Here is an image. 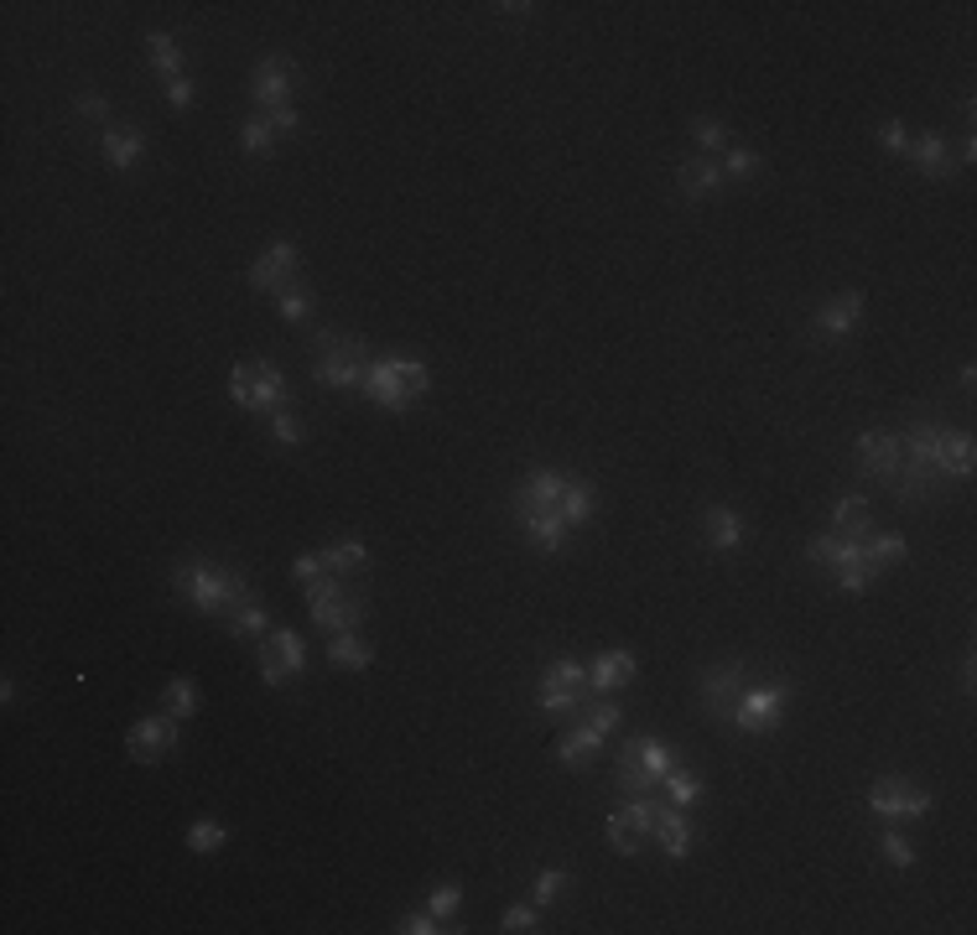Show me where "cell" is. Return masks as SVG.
Here are the masks:
<instances>
[{
    "mask_svg": "<svg viewBox=\"0 0 977 935\" xmlns=\"http://www.w3.org/2000/svg\"><path fill=\"white\" fill-rule=\"evenodd\" d=\"M172 588L182 593V603H193V608L208 618H229L245 597H255L250 582H245L235 567H219V561H203V557L178 561V567H172Z\"/></svg>",
    "mask_w": 977,
    "mask_h": 935,
    "instance_id": "obj_1",
    "label": "cell"
},
{
    "mask_svg": "<svg viewBox=\"0 0 977 935\" xmlns=\"http://www.w3.org/2000/svg\"><path fill=\"white\" fill-rule=\"evenodd\" d=\"M360 390L375 400V406H385V411H411V406L432 390V369H427L421 358L379 354V358H370Z\"/></svg>",
    "mask_w": 977,
    "mask_h": 935,
    "instance_id": "obj_2",
    "label": "cell"
},
{
    "mask_svg": "<svg viewBox=\"0 0 977 935\" xmlns=\"http://www.w3.org/2000/svg\"><path fill=\"white\" fill-rule=\"evenodd\" d=\"M229 400L240 406V411H255V417H276L292 406V385L281 375V364L271 358H245L229 369Z\"/></svg>",
    "mask_w": 977,
    "mask_h": 935,
    "instance_id": "obj_3",
    "label": "cell"
},
{
    "mask_svg": "<svg viewBox=\"0 0 977 935\" xmlns=\"http://www.w3.org/2000/svg\"><path fill=\"white\" fill-rule=\"evenodd\" d=\"M364 369H370V349H364V339L339 333V328H322L318 354H313V379L328 385V390H360Z\"/></svg>",
    "mask_w": 977,
    "mask_h": 935,
    "instance_id": "obj_4",
    "label": "cell"
},
{
    "mask_svg": "<svg viewBox=\"0 0 977 935\" xmlns=\"http://www.w3.org/2000/svg\"><path fill=\"white\" fill-rule=\"evenodd\" d=\"M307 614H313V624L328 629V635H349V629H360L364 618H370V597L354 593V588L343 578H333V572H322L318 582H307Z\"/></svg>",
    "mask_w": 977,
    "mask_h": 935,
    "instance_id": "obj_5",
    "label": "cell"
},
{
    "mask_svg": "<svg viewBox=\"0 0 977 935\" xmlns=\"http://www.w3.org/2000/svg\"><path fill=\"white\" fill-rule=\"evenodd\" d=\"M536 702L546 707V712H557V717H582V712H588V702H593L588 665L572 660V655L552 660V665L536 676Z\"/></svg>",
    "mask_w": 977,
    "mask_h": 935,
    "instance_id": "obj_6",
    "label": "cell"
},
{
    "mask_svg": "<svg viewBox=\"0 0 977 935\" xmlns=\"http://www.w3.org/2000/svg\"><path fill=\"white\" fill-rule=\"evenodd\" d=\"M785 707H791V681H764V686H749V692L738 697L734 722H728V728H738V733H749V738H764V733H775L780 722H785Z\"/></svg>",
    "mask_w": 977,
    "mask_h": 935,
    "instance_id": "obj_7",
    "label": "cell"
},
{
    "mask_svg": "<svg viewBox=\"0 0 977 935\" xmlns=\"http://www.w3.org/2000/svg\"><path fill=\"white\" fill-rule=\"evenodd\" d=\"M749 671H743V660H718V665H707L697 676V702H702V712L713 717V722H734V707H738V697L749 692Z\"/></svg>",
    "mask_w": 977,
    "mask_h": 935,
    "instance_id": "obj_8",
    "label": "cell"
},
{
    "mask_svg": "<svg viewBox=\"0 0 977 935\" xmlns=\"http://www.w3.org/2000/svg\"><path fill=\"white\" fill-rule=\"evenodd\" d=\"M868 811L884 821H920V817H931V790L916 785V779L884 775L868 785Z\"/></svg>",
    "mask_w": 977,
    "mask_h": 935,
    "instance_id": "obj_9",
    "label": "cell"
},
{
    "mask_svg": "<svg viewBox=\"0 0 977 935\" xmlns=\"http://www.w3.org/2000/svg\"><path fill=\"white\" fill-rule=\"evenodd\" d=\"M656 806L660 800H629V806H618V811H609V821H603V836H609V847H614L618 857H635L645 842H650V826H656Z\"/></svg>",
    "mask_w": 977,
    "mask_h": 935,
    "instance_id": "obj_10",
    "label": "cell"
},
{
    "mask_svg": "<svg viewBox=\"0 0 977 935\" xmlns=\"http://www.w3.org/2000/svg\"><path fill=\"white\" fill-rule=\"evenodd\" d=\"M178 738H182V722L178 717H167V712H151V717H140L136 728L125 733V754L136 759V764H161V759L178 749Z\"/></svg>",
    "mask_w": 977,
    "mask_h": 935,
    "instance_id": "obj_11",
    "label": "cell"
},
{
    "mask_svg": "<svg viewBox=\"0 0 977 935\" xmlns=\"http://www.w3.org/2000/svg\"><path fill=\"white\" fill-rule=\"evenodd\" d=\"M292 89H297V62L286 58V53H271V58L255 62V73H250V100L260 104V115L276 110V104H292Z\"/></svg>",
    "mask_w": 977,
    "mask_h": 935,
    "instance_id": "obj_12",
    "label": "cell"
},
{
    "mask_svg": "<svg viewBox=\"0 0 977 935\" xmlns=\"http://www.w3.org/2000/svg\"><path fill=\"white\" fill-rule=\"evenodd\" d=\"M297 265H302V260H297V244H292V239H271V244H265V250L250 260L245 281H250L255 292H271V297H276L281 286H292Z\"/></svg>",
    "mask_w": 977,
    "mask_h": 935,
    "instance_id": "obj_13",
    "label": "cell"
},
{
    "mask_svg": "<svg viewBox=\"0 0 977 935\" xmlns=\"http://www.w3.org/2000/svg\"><path fill=\"white\" fill-rule=\"evenodd\" d=\"M946 426H936V421H910V432H905V458L916 463V468H925V474H936L941 483H946Z\"/></svg>",
    "mask_w": 977,
    "mask_h": 935,
    "instance_id": "obj_14",
    "label": "cell"
},
{
    "mask_svg": "<svg viewBox=\"0 0 977 935\" xmlns=\"http://www.w3.org/2000/svg\"><path fill=\"white\" fill-rule=\"evenodd\" d=\"M650 842H656L671 863H681V857H692V847H697V832H692V821H686L681 806L660 800V806H656V826H650Z\"/></svg>",
    "mask_w": 977,
    "mask_h": 935,
    "instance_id": "obj_15",
    "label": "cell"
},
{
    "mask_svg": "<svg viewBox=\"0 0 977 935\" xmlns=\"http://www.w3.org/2000/svg\"><path fill=\"white\" fill-rule=\"evenodd\" d=\"M853 453H857V463H863V474L878 478V483H889L895 468L905 463V442H899V432H863V437L853 442Z\"/></svg>",
    "mask_w": 977,
    "mask_h": 935,
    "instance_id": "obj_16",
    "label": "cell"
},
{
    "mask_svg": "<svg viewBox=\"0 0 977 935\" xmlns=\"http://www.w3.org/2000/svg\"><path fill=\"white\" fill-rule=\"evenodd\" d=\"M857 322H863V292H838L811 312V333L817 339H848Z\"/></svg>",
    "mask_w": 977,
    "mask_h": 935,
    "instance_id": "obj_17",
    "label": "cell"
},
{
    "mask_svg": "<svg viewBox=\"0 0 977 935\" xmlns=\"http://www.w3.org/2000/svg\"><path fill=\"white\" fill-rule=\"evenodd\" d=\"M635 671L639 660L629 650H603V655L588 660V686H593V697H614V692H624L635 681Z\"/></svg>",
    "mask_w": 977,
    "mask_h": 935,
    "instance_id": "obj_18",
    "label": "cell"
},
{
    "mask_svg": "<svg viewBox=\"0 0 977 935\" xmlns=\"http://www.w3.org/2000/svg\"><path fill=\"white\" fill-rule=\"evenodd\" d=\"M100 151L115 172H130V167L146 157V136H140V125H130V119H110L100 130Z\"/></svg>",
    "mask_w": 977,
    "mask_h": 935,
    "instance_id": "obj_19",
    "label": "cell"
},
{
    "mask_svg": "<svg viewBox=\"0 0 977 935\" xmlns=\"http://www.w3.org/2000/svg\"><path fill=\"white\" fill-rule=\"evenodd\" d=\"M723 167L713 157H686L677 167V187H681V198L686 203H707V198H718L723 193Z\"/></svg>",
    "mask_w": 977,
    "mask_h": 935,
    "instance_id": "obj_20",
    "label": "cell"
},
{
    "mask_svg": "<svg viewBox=\"0 0 977 935\" xmlns=\"http://www.w3.org/2000/svg\"><path fill=\"white\" fill-rule=\"evenodd\" d=\"M614 785H618V796H624V800H645L650 790H656V775H650V769H645V759L635 754V738H624V743H618Z\"/></svg>",
    "mask_w": 977,
    "mask_h": 935,
    "instance_id": "obj_21",
    "label": "cell"
},
{
    "mask_svg": "<svg viewBox=\"0 0 977 935\" xmlns=\"http://www.w3.org/2000/svg\"><path fill=\"white\" fill-rule=\"evenodd\" d=\"M702 536H707L713 551H738L743 536H749V525H743V515H738L734 504H707L702 510Z\"/></svg>",
    "mask_w": 977,
    "mask_h": 935,
    "instance_id": "obj_22",
    "label": "cell"
},
{
    "mask_svg": "<svg viewBox=\"0 0 977 935\" xmlns=\"http://www.w3.org/2000/svg\"><path fill=\"white\" fill-rule=\"evenodd\" d=\"M905 157L920 167V178H931V182H946L952 172H957V161H952V151H946V136H936V130H920V136H910V151Z\"/></svg>",
    "mask_w": 977,
    "mask_h": 935,
    "instance_id": "obj_23",
    "label": "cell"
},
{
    "mask_svg": "<svg viewBox=\"0 0 977 935\" xmlns=\"http://www.w3.org/2000/svg\"><path fill=\"white\" fill-rule=\"evenodd\" d=\"M603 743H609V738H603L593 722H572V728L557 738V764L561 769H588V764L599 759Z\"/></svg>",
    "mask_w": 977,
    "mask_h": 935,
    "instance_id": "obj_24",
    "label": "cell"
},
{
    "mask_svg": "<svg viewBox=\"0 0 977 935\" xmlns=\"http://www.w3.org/2000/svg\"><path fill=\"white\" fill-rule=\"evenodd\" d=\"M832 531L848 540H863V536H874V504L863 494H842L838 504H832Z\"/></svg>",
    "mask_w": 977,
    "mask_h": 935,
    "instance_id": "obj_25",
    "label": "cell"
},
{
    "mask_svg": "<svg viewBox=\"0 0 977 935\" xmlns=\"http://www.w3.org/2000/svg\"><path fill=\"white\" fill-rule=\"evenodd\" d=\"M593 510H599L593 483H588V478H567V483H561V525H567V531H582V525L593 520Z\"/></svg>",
    "mask_w": 977,
    "mask_h": 935,
    "instance_id": "obj_26",
    "label": "cell"
},
{
    "mask_svg": "<svg viewBox=\"0 0 977 935\" xmlns=\"http://www.w3.org/2000/svg\"><path fill=\"white\" fill-rule=\"evenodd\" d=\"M853 557H857V540L838 536V531H827V536H811V540H806V561H811V567H821V572H838V567H848Z\"/></svg>",
    "mask_w": 977,
    "mask_h": 935,
    "instance_id": "obj_27",
    "label": "cell"
},
{
    "mask_svg": "<svg viewBox=\"0 0 977 935\" xmlns=\"http://www.w3.org/2000/svg\"><path fill=\"white\" fill-rule=\"evenodd\" d=\"M318 557H322V567H328L333 578H354V572H370V561H375L364 540H333V546H322Z\"/></svg>",
    "mask_w": 977,
    "mask_h": 935,
    "instance_id": "obj_28",
    "label": "cell"
},
{
    "mask_svg": "<svg viewBox=\"0 0 977 935\" xmlns=\"http://www.w3.org/2000/svg\"><path fill=\"white\" fill-rule=\"evenodd\" d=\"M328 665H333V671H370V665H375V645L360 639L354 629H349V635H333V645H328Z\"/></svg>",
    "mask_w": 977,
    "mask_h": 935,
    "instance_id": "obj_29",
    "label": "cell"
},
{
    "mask_svg": "<svg viewBox=\"0 0 977 935\" xmlns=\"http://www.w3.org/2000/svg\"><path fill=\"white\" fill-rule=\"evenodd\" d=\"M660 790H666V800L671 806H681V811H692L702 796H707V779L692 775V769H681V764H671L666 775H660Z\"/></svg>",
    "mask_w": 977,
    "mask_h": 935,
    "instance_id": "obj_30",
    "label": "cell"
},
{
    "mask_svg": "<svg viewBox=\"0 0 977 935\" xmlns=\"http://www.w3.org/2000/svg\"><path fill=\"white\" fill-rule=\"evenodd\" d=\"M857 551H863V561H874L878 572H884V567H899V561L910 557L905 536H895V531H874V536H863V540H857Z\"/></svg>",
    "mask_w": 977,
    "mask_h": 935,
    "instance_id": "obj_31",
    "label": "cell"
},
{
    "mask_svg": "<svg viewBox=\"0 0 977 935\" xmlns=\"http://www.w3.org/2000/svg\"><path fill=\"white\" fill-rule=\"evenodd\" d=\"M198 707H203V692L188 676H172L167 686H161V712L167 717H178L182 722V717H198Z\"/></svg>",
    "mask_w": 977,
    "mask_h": 935,
    "instance_id": "obj_32",
    "label": "cell"
},
{
    "mask_svg": "<svg viewBox=\"0 0 977 935\" xmlns=\"http://www.w3.org/2000/svg\"><path fill=\"white\" fill-rule=\"evenodd\" d=\"M146 58L161 79H182V47L172 32H146Z\"/></svg>",
    "mask_w": 977,
    "mask_h": 935,
    "instance_id": "obj_33",
    "label": "cell"
},
{
    "mask_svg": "<svg viewBox=\"0 0 977 935\" xmlns=\"http://www.w3.org/2000/svg\"><path fill=\"white\" fill-rule=\"evenodd\" d=\"M229 635H235V639H260V635H271V614H265V603H260V597H245L240 608L229 614Z\"/></svg>",
    "mask_w": 977,
    "mask_h": 935,
    "instance_id": "obj_34",
    "label": "cell"
},
{
    "mask_svg": "<svg viewBox=\"0 0 977 935\" xmlns=\"http://www.w3.org/2000/svg\"><path fill=\"white\" fill-rule=\"evenodd\" d=\"M188 853H198V857H208V853H219L224 842H229V826L224 821H214V817H198L193 826H188Z\"/></svg>",
    "mask_w": 977,
    "mask_h": 935,
    "instance_id": "obj_35",
    "label": "cell"
},
{
    "mask_svg": "<svg viewBox=\"0 0 977 935\" xmlns=\"http://www.w3.org/2000/svg\"><path fill=\"white\" fill-rule=\"evenodd\" d=\"M973 468H977L973 432H952L946 437V478H973Z\"/></svg>",
    "mask_w": 977,
    "mask_h": 935,
    "instance_id": "obj_36",
    "label": "cell"
},
{
    "mask_svg": "<svg viewBox=\"0 0 977 935\" xmlns=\"http://www.w3.org/2000/svg\"><path fill=\"white\" fill-rule=\"evenodd\" d=\"M276 318L281 322H307V318H313V292L297 286V281H292V286H281V292H276Z\"/></svg>",
    "mask_w": 977,
    "mask_h": 935,
    "instance_id": "obj_37",
    "label": "cell"
},
{
    "mask_svg": "<svg viewBox=\"0 0 977 935\" xmlns=\"http://www.w3.org/2000/svg\"><path fill=\"white\" fill-rule=\"evenodd\" d=\"M265 645H271V650L286 660V671H292V676H302V671H307V645H302V635H292V629H271V635H265Z\"/></svg>",
    "mask_w": 977,
    "mask_h": 935,
    "instance_id": "obj_38",
    "label": "cell"
},
{
    "mask_svg": "<svg viewBox=\"0 0 977 935\" xmlns=\"http://www.w3.org/2000/svg\"><path fill=\"white\" fill-rule=\"evenodd\" d=\"M635 754L645 759V769L656 775V785H660V775H666V769L677 764V749H671L666 738H635Z\"/></svg>",
    "mask_w": 977,
    "mask_h": 935,
    "instance_id": "obj_39",
    "label": "cell"
},
{
    "mask_svg": "<svg viewBox=\"0 0 977 935\" xmlns=\"http://www.w3.org/2000/svg\"><path fill=\"white\" fill-rule=\"evenodd\" d=\"M271 146H276V130L265 125V115L245 119V125H240V151H245V157H265Z\"/></svg>",
    "mask_w": 977,
    "mask_h": 935,
    "instance_id": "obj_40",
    "label": "cell"
},
{
    "mask_svg": "<svg viewBox=\"0 0 977 935\" xmlns=\"http://www.w3.org/2000/svg\"><path fill=\"white\" fill-rule=\"evenodd\" d=\"M832 578H838L842 593H863V588H874V582H878V567H874V561H863V551H857V557L848 561V567H838Z\"/></svg>",
    "mask_w": 977,
    "mask_h": 935,
    "instance_id": "obj_41",
    "label": "cell"
},
{
    "mask_svg": "<svg viewBox=\"0 0 977 935\" xmlns=\"http://www.w3.org/2000/svg\"><path fill=\"white\" fill-rule=\"evenodd\" d=\"M499 931H504V935L541 931V904H536V899H520V904H510V910H504V920H499Z\"/></svg>",
    "mask_w": 977,
    "mask_h": 935,
    "instance_id": "obj_42",
    "label": "cell"
},
{
    "mask_svg": "<svg viewBox=\"0 0 977 935\" xmlns=\"http://www.w3.org/2000/svg\"><path fill=\"white\" fill-rule=\"evenodd\" d=\"M692 140H697L702 157H707V151H723V146H728V125L713 115H697L692 119Z\"/></svg>",
    "mask_w": 977,
    "mask_h": 935,
    "instance_id": "obj_43",
    "label": "cell"
},
{
    "mask_svg": "<svg viewBox=\"0 0 977 935\" xmlns=\"http://www.w3.org/2000/svg\"><path fill=\"white\" fill-rule=\"evenodd\" d=\"M572 883V874L567 868H541L536 878H531V899L536 904H552V899H561V889Z\"/></svg>",
    "mask_w": 977,
    "mask_h": 935,
    "instance_id": "obj_44",
    "label": "cell"
},
{
    "mask_svg": "<svg viewBox=\"0 0 977 935\" xmlns=\"http://www.w3.org/2000/svg\"><path fill=\"white\" fill-rule=\"evenodd\" d=\"M718 167H723V178L749 182V178L759 172V167H764V161H759V151H749V146H728V157H723Z\"/></svg>",
    "mask_w": 977,
    "mask_h": 935,
    "instance_id": "obj_45",
    "label": "cell"
},
{
    "mask_svg": "<svg viewBox=\"0 0 977 935\" xmlns=\"http://www.w3.org/2000/svg\"><path fill=\"white\" fill-rule=\"evenodd\" d=\"M582 722H593V728H599L603 738H614V733H618V722H624V712H618V702H614V697H603V702H588Z\"/></svg>",
    "mask_w": 977,
    "mask_h": 935,
    "instance_id": "obj_46",
    "label": "cell"
},
{
    "mask_svg": "<svg viewBox=\"0 0 977 935\" xmlns=\"http://www.w3.org/2000/svg\"><path fill=\"white\" fill-rule=\"evenodd\" d=\"M878 853L889 857L895 868H916V847H910V836H905V832H895V826H889V832L878 836Z\"/></svg>",
    "mask_w": 977,
    "mask_h": 935,
    "instance_id": "obj_47",
    "label": "cell"
},
{
    "mask_svg": "<svg viewBox=\"0 0 977 935\" xmlns=\"http://www.w3.org/2000/svg\"><path fill=\"white\" fill-rule=\"evenodd\" d=\"M265 426H271V442H276V447H302V437H307V432H302V421L292 417V411L265 417Z\"/></svg>",
    "mask_w": 977,
    "mask_h": 935,
    "instance_id": "obj_48",
    "label": "cell"
},
{
    "mask_svg": "<svg viewBox=\"0 0 977 935\" xmlns=\"http://www.w3.org/2000/svg\"><path fill=\"white\" fill-rule=\"evenodd\" d=\"M427 910H432L438 920H453V915L463 910V889L453 883V878H447V883H438V889H432V899H427Z\"/></svg>",
    "mask_w": 977,
    "mask_h": 935,
    "instance_id": "obj_49",
    "label": "cell"
},
{
    "mask_svg": "<svg viewBox=\"0 0 977 935\" xmlns=\"http://www.w3.org/2000/svg\"><path fill=\"white\" fill-rule=\"evenodd\" d=\"M396 931H400V935H438V931H458V925H442L432 910H406Z\"/></svg>",
    "mask_w": 977,
    "mask_h": 935,
    "instance_id": "obj_50",
    "label": "cell"
},
{
    "mask_svg": "<svg viewBox=\"0 0 977 935\" xmlns=\"http://www.w3.org/2000/svg\"><path fill=\"white\" fill-rule=\"evenodd\" d=\"M260 681H265V686H271V692H276V686H286V681H292V671H286V660H281L276 650H271V645H260Z\"/></svg>",
    "mask_w": 977,
    "mask_h": 935,
    "instance_id": "obj_51",
    "label": "cell"
},
{
    "mask_svg": "<svg viewBox=\"0 0 977 935\" xmlns=\"http://www.w3.org/2000/svg\"><path fill=\"white\" fill-rule=\"evenodd\" d=\"M878 146H884L889 157H905V151H910V130H905V119H884V125H878Z\"/></svg>",
    "mask_w": 977,
    "mask_h": 935,
    "instance_id": "obj_52",
    "label": "cell"
},
{
    "mask_svg": "<svg viewBox=\"0 0 977 935\" xmlns=\"http://www.w3.org/2000/svg\"><path fill=\"white\" fill-rule=\"evenodd\" d=\"M265 125H271V130H276V140L297 136V130H302V115H297V104H276V110H265Z\"/></svg>",
    "mask_w": 977,
    "mask_h": 935,
    "instance_id": "obj_53",
    "label": "cell"
},
{
    "mask_svg": "<svg viewBox=\"0 0 977 935\" xmlns=\"http://www.w3.org/2000/svg\"><path fill=\"white\" fill-rule=\"evenodd\" d=\"M73 115L79 119H110V100H104L100 89H83L79 100H73Z\"/></svg>",
    "mask_w": 977,
    "mask_h": 935,
    "instance_id": "obj_54",
    "label": "cell"
},
{
    "mask_svg": "<svg viewBox=\"0 0 977 935\" xmlns=\"http://www.w3.org/2000/svg\"><path fill=\"white\" fill-rule=\"evenodd\" d=\"M322 572H328V567H322V557H318V551H307V557H297V561H292V578H297L302 588H307V582H318Z\"/></svg>",
    "mask_w": 977,
    "mask_h": 935,
    "instance_id": "obj_55",
    "label": "cell"
},
{
    "mask_svg": "<svg viewBox=\"0 0 977 935\" xmlns=\"http://www.w3.org/2000/svg\"><path fill=\"white\" fill-rule=\"evenodd\" d=\"M167 104H172V110H193V83L188 79H167Z\"/></svg>",
    "mask_w": 977,
    "mask_h": 935,
    "instance_id": "obj_56",
    "label": "cell"
}]
</instances>
